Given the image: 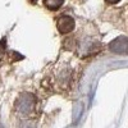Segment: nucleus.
<instances>
[{"instance_id":"1","label":"nucleus","mask_w":128,"mask_h":128,"mask_svg":"<svg viewBox=\"0 0 128 128\" xmlns=\"http://www.w3.org/2000/svg\"><path fill=\"white\" fill-rule=\"evenodd\" d=\"M109 50L114 54L120 55H128V37L127 36H119L114 38L109 44Z\"/></svg>"},{"instance_id":"2","label":"nucleus","mask_w":128,"mask_h":128,"mask_svg":"<svg viewBox=\"0 0 128 128\" xmlns=\"http://www.w3.org/2000/svg\"><path fill=\"white\" fill-rule=\"evenodd\" d=\"M74 26H76V22L74 19L70 17V16H62L59 17L58 19V23H56V27H58V31L60 34L66 35V34H69L70 31L74 30Z\"/></svg>"},{"instance_id":"3","label":"nucleus","mask_w":128,"mask_h":128,"mask_svg":"<svg viewBox=\"0 0 128 128\" xmlns=\"http://www.w3.org/2000/svg\"><path fill=\"white\" fill-rule=\"evenodd\" d=\"M64 3V0H44V5L50 10H56L59 9Z\"/></svg>"},{"instance_id":"4","label":"nucleus","mask_w":128,"mask_h":128,"mask_svg":"<svg viewBox=\"0 0 128 128\" xmlns=\"http://www.w3.org/2000/svg\"><path fill=\"white\" fill-rule=\"evenodd\" d=\"M106 3H109V4H116V3H119L120 0H105Z\"/></svg>"}]
</instances>
